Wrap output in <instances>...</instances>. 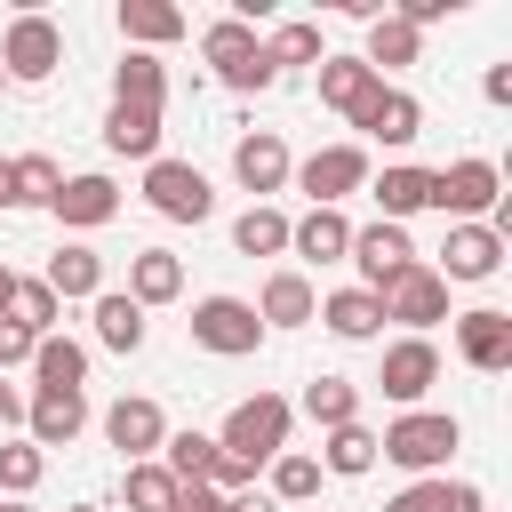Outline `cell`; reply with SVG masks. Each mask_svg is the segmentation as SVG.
<instances>
[{
	"instance_id": "6da1fadb",
	"label": "cell",
	"mask_w": 512,
	"mask_h": 512,
	"mask_svg": "<svg viewBox=\"0 0 512 512\" xmlns=\"http://www.w3.org/2000/svg\"><path fill=\"white\" fill-rule=\"evenodd\" d=\"M456 440H464L456 416H440V408H408V416H392V424L376 432V456L400 464V472H416V480H432V472L456 456Z\"/></svg>"
},
{
	"instance_id": "7a4b0ae2",
	"label": "cell",
	"mask_w": 512,
	"mask_h": 512,
	"mask_svg": "<svg viewBox=\"0 0 512 512\" xmlns=\"http://www.w3.org/2000/svg\"><path fill=\"white\" fill-rule=\"evenodd\" d=\"M288 424H296V408H288L280 392H256V400H240V408L224 416V432H216V448H224V456H240V464L256 472V464H272V456H288Z\"/></svg>"
},
{
	"instance_id": "3957f363",
	"label": "cell",
	"mask_w": 512,
	"mask_h": 512,
	"mask_svg": "<svg viewBox=\"0 0 512 512\" xmlns=\"http://www.w3.org/2000/svg\"><path fill=\"white\" fill-rule=\"evenodd\" d=\"M200 56L216 64V80L224 88H240V96H256V88H272L280 72L264 64V40H256V24H240V16H216L208 32H200Z\"/></svg>"
},
{
	"instance_id": "277c9868",
	"label": "cell",
	"mask_w": 512,
	"mask_h": 512,
	"mask_svg": "<svg viewBox=\"0 0 512 512\" xmlns=\"http://www.w3.org/2000/svg\"><path fill=\"white\" fill-rule=\"evenodd\" d=\"M432 208L440 216H456V224H488L496 208H504V176H496V160H448V168H432Z\"/></svg>"
},
{
	"instance_id": "5b68a950",
	"label": "cell",
	"mask_w": 512,
	"mask_h": 512,
	"mask_svg": "<svg viewBox=\"0 0 512 512\" xmlns=\"http://www.w3.org/2000/svg\"><path fill=\"white\" fill-rule=\"evenodd\" d=\"M192 344L216 352V360H248V352L264 344V320H256L248 296H200V304H192Z\"/></svg>"
},
{
	"instance_id": "8992f818",
	"label": "cell",
	"mask_w": 512,
	"mask_h": 512,
	"mask_svg": "<svg viewBox=\"0 0 512 512\" xmlns=\"http://www.w3.org/2000/svg\"><path fill=\"white\" fill-rule=\"evenodd\" d=\"M144 200L168 224H208L216 216V192H208V176L192 160H144Z\"/></svg>"
},
{
	"instance_id": "52a82bcc",
	"label": "cell",
	"mask_w": 512,
	"mask_h": 512,
	"mask_svg": "<svg viewBox=\"0 0 512 512\" xmlns=\"http://www.w3.org/2000/svg\"><path fill=\"white\" fill-rule=\"evenodd\" d=\"M376 304H384V320H400L408 336H424L432 320H448V280H440V272L416 256L408 272H392V280L376 288Z\"/></svg>"
},
{
	"instance_id": "ba28073f",
	"label": "cell",
	"mask_w": 512,
	"mask_h": 512,
	"mask_svg": "<svg viewBox=\"0 0 512 512\" xmlns=\"http://www.w3.org/2000/svg\"><path fill=\"white\" fill-rule=\"evenodd\" d=\"M56 64H64V32H56V16H40V8H24V16L8 24V40H0V72L32 88V80H48Z\"/></svg>"
},
{
	"instance_id": "9c48e42d",
	"label": "cell",
	"mask_w": 512,
	"mask_h": 512,
	"mask_svg": "<svg viewBox=\"0 0 512 512\" xmlns=\"http://www.w3.org/2000/svg\"><path fill=\"white\" fill-rule=\"evenodd\" d=\"M432 384H440V344H432V336H400V344H384V368H376V392H384V400L416 408Z\"/></svg>"
},
{
	"instance_id": "30bf717a",
	"label": "cell",
	"mask_w": 512,
	"mask_h": 512,
	"mask_svg": "<svg viewBox=\"0 0 512 512\" xmlns=\"http://www.w3.org/2000/svg\"><path fill=\"white\" fill-rule=\"evenodd\" d=\"M296 184H304L312 208H336L344 192H368V152H360V144H320V152L296 168Z\"/></svg>"
},
{
	"instance_id": "8fae6325",
	"label": "cell",
	"mask_w": 512,
	"mask_h": 512,
	"mask_svg": "<svg viewBox=\"0 0 512 512\" xmlns=\"http://www.w3.org/2000/svg\"><path fill=\"white\" fill-rule=\"evenodd\" d=\"M104 440H112L128 464H152V456H160V440H168V416H160V400H144V392H120V400L104 408Z\"/></svg>"
},
{
	"instance_id": "7c38bea8",
	"label": "cell",
	"mask_w": 512,
	"mask_h": 512,
	"mask_svg": "<svg viewBox=\"0 0 512 512\" xmlns=\"http://www.w3.org/2000/svg\"><path fill=\"white\" fill-rule=\"evenodd\" d=\"M352 128H360L368 144H392V152H400V144H416V136H424V104H416L408 88L376 80V96H368V104L352 112Z\"/></svg>"
},
{
	"instance_id": "4fadbf2b",
	"label": "cell",
	"mask_w": 512,
	"mask_h": 512,
	"mask_svg": "<svg viewBox=\"0 0 512 512\" xmlns=\"http://www.w3.org/2000/svg\"><path fill=\"white\" fill-rule=\"evenodd\" d=\"M344 256L360 264V288H368V296H376L392 272H408V264H416L408 224H384V216H376V224H352V248H344Z\"/></svg>"
},
{
	"instance_id": "5bb4252c",
	"label": "cell",
	"mask_w": 512,
	"mask_h": 512,
	"mask_svg": "<svg viewBox=\"0 0 512 512\" xmlns=\"http://www.w3.org/2000/svg\"><path fill=\"white\" fill-rule=\"evenodd\" d=\"M496 264H504V232L496 224H448V240H440V280H496Z\"/></svg>"
},
{
	"instance_id": "9a60e30c",
	"label": "cell",
	"mask_w": 512,
	"mask_h": 512,
	"mask_svg": "<svg viewBox=\"0 0 512 512\" xmlns=\"http://www.w3.org/2000/svg\"><path fill=\"white\" fill-rule=\"evenodd\" d=\"M456 352H464V368L504 376V368H512V312H496V304L464 312V320H456Z\"/></svg>"
},
{
	"instance_id": "2e32d148",
	"label": "cell",
	"mask_w": 512,
	"mask_h": 512,
	"mask_svg": "<svg viewBox=\"0 0 512 512\" xmlns=\"http://www.w3.org/2000/svg\"><path fill=\"white\" fill-rule=\"evenodd\" d=\"M88 424V392H32L24 400V440L48 456V448H72Z\"/></svg>"
},
{
	"instance_id": "e0dca14e",
	"label": "cell",
	"mask_w": 512,
	"mask_h": 512,
	"mask_svg": "<svg viewBox=\"0 0 512 512\" xmlns=\"http://www.w3.org/2000/svg\"><path fill=\"white\" fill-rule=\"evenodd\" d=\"M48 208H56V224L96 232V224H112V216H120V184H112V176H64V192H56Z\"/></svg>"
},
{
	"instance_id": "ac0fdd59",
	"label": "cell",
	"mask_w": 512,
	"mask_h": 512,
	"mask_svg": "<svg viewBox=\"0 0 512 512\" xmlns=\"http://www.w3.org/2000/svg\"><path fill=\"white\" fill-rule=\"evenodd\" d=\"M232 176H240V192H280L288 184V144L272 128H248L232 144Z\"/></svg>"
},
{
	"instance_id": "d6986e66",
	"label": "cell",
	"mask_w": 512,
	"mask_h": 512,
	"mask_svg": "<svg viewBox=\"0 0 512 512\" xmlns=\"http://www.w3.org/2000/svg\"><path fill=\"white\" fill-rule=\"evenodd\" d=\"M40 280H48V296H56V304H72V296H88V304H96V296H104V256H96L88 240H64V248L48 256V272H40Z\"/></svg>"
},
{
	"instance_id": "ffe728a7",
	"label": "cell",
	"mask_w": 512,
	"mask_h": 512,
	"mask_svg": "<svg viewBox=\"0 0 512 512\" xmlns=\"http://www.w3.org/2000/svg\"><path fill=\"white\" fill-rule=\"evenodd\" d=\"M136 312H152V304H176L184 296V264L168 256V248H136L128 256V288H120Z\"/></svg>"
},
{
	"instance_id": "44dd1931",
	"label": "cell",
	"mask_w": 512,
	"mask_h": 512,
	"mask_svg": "<svg viewBox=\"0 0 512 512\" xmlns=\"http://www.w3.org/2000/svg\"><path fill=\"white\" fill-rule=\"evenodd\" d=\"M288 248H296L304 264H336V256L352 248V224H344V208H304V216L288 224Z\"/></svg>"
},
{
	"instance_id": "7402d4cb",
	"label": "cell",
	"mask_w": 512,
	"mask_h": 512,
	"mask_svg": "<svg viewBox=\"0 0 512 512\" xmlns=\"http://www.w3.org/2000/svg\"><path fill=\"white\" fill-rule=\"evenodd\" d=\"M384 512H488V496L472 488V480H448V472H432V480H408Z\"/></svg>"
},
{
	"instance_id": "603a6c76",
	"label": "cell",
	"mask_w": 512,
	"mask_h": 512,
	"mask_svg": "<svg viewBox=\"0 0 512 512\" xmlns=\"http://www.w3.org/2000/svg\"><path fill=\"white\" fill-rule=\"evenodd\" d=\"M120 40L152 56V48L184 40V8H168V0H120Z\"/></svg>"
},
{
	"instance_id": "cb8c5ba5",
	"label": "cell",
	"mask_w": 512,
	"mask_h": 512,
	"mask_svg": "<svg viewBox=\"0 0 512 512\" xmlns=\"http://www.w3.org/2000/svg\"><path fill=\"white\" fill-rule=\"evenodd\" d=\"M104 144L120 160H160V112L152 104H112L104 112Z\"/></svg>"
},
{
	"instance_id": "d4e9b609",
	"label": "cell",
	"mask_w": 512,
	"mask_h": 512,
	"mask_svg": "<svg viewBox=\"0 0 512 512\" xmlns=\"http://www.w3.org/2000/svg\"><path fill=\"white\" fill-rule=\"evenodd\" d=\"M368 192H376V208H384V224H400V216H416V208H432V168H416V160H400V168H384V176H368Z\"/></svg>"
},
{
	"instance_id": "484cf974",
	"label": "cell",
	"mask_w": 512,
	"mask_h": 512,
	"mask_svg": "<svg viewBox=\"0 0 512 512\" xmlns=\"http://www.w3.org/2000/svg\"><path fill=\"white\" fill-rule=\"evenodd\" d=\"M312 312H320V296H312L304 272H272L264 296H256V320H264V328H304Z\"/></svg>"
},
{
	"instance_id": "4316f807",
	"label": "cell",
	"mask_w": 512,
	"mask_h": 512,
	"mask_svg": "<svg viewBox=\"0 0 512 512\" xmlns=\"http://www.w3.org/2000/svg\"><path fill=\"white\" fill-rule=\"evenodd\" d=\"M312 320H328V336H344V344H368V336L384 328V304H376L368 288H336V296H320Z\"/></svg>"
},
{
	"instance_id": "83f0119b",
	"label": "cell",
	"mask_w": 512,
	"mask_h": 512,
	"mask_svg": "<svg viewBox=\"0 0 512 512\" xmlns=\"http://www.w3.org/2000/svg\"><path fill=\"white\" fill-rule=\"evenodd\" d=\"M368 96H376V72H368L360 56H320V104H328V112L352 120Z\"/></svg>"
},
{
	"instance_id": "f1b7e54d",
	"label": "cell",
	"mask_w": 512,
	"mask_h": 512,
	"mask_svg": "<svg viewBox=\"0 0 512 512\" xmlns=\"http://www.w3.org/2000/svg\"><path fill=\"white\" fill-rule=\"evenodd\" d=\"M32 376H40L32 392H80V384H88V352H80L72 336H40V344H32Z\"/></svg>"
},
{
	"instance_id": "f546056e",
	"label": "cell",
	"mask_w": 512,
	"mask_h": 512,
	"mask_svg": "<svg viewBox=\"0 0 512 512\" xmlns=\"http://www.w3.org/2000/svg\"><path fill=\"white\" fill-rule=\"evenodd\" d=\"M416 48H424V32H408V24H400V16L384 8V16L368 24V48H360V64H368V72L384 80V72H400V64H416Z\"/></svg>"
},
{
	"instance_id": "4dcf8cb0",
	"label": "cell",
	"mask_w": 512,
	"mask_h": 512,
	"mask_svg": "<svg viewBox=\"0 0 512 512\" xmlns=\"http://www.w3.org/2000/svg\"><path fill=\"white\" fill-rule=\"evenodd\" d=\"M160 96H168V64L144 56V48H128V56L112 64V104H152V112H160Z\"/></svg>"
},
{
	"instance_id": "1f68e13d",
	"label": "cell",
	"mask_w": 512,
	"mask_h": 512,
	"mask_svg": "<svg viewBox=\"0 0 512 512\" xmlns=\"http://www.w3.org/2000/svg\"><path fill=\"white\" fill-rule=\"evenodd\" d=\"M304 416H312L320 432L360 424V384H352V376H312V384H304Z\"/></svg>"
},
{
	"instance_id": "d6a6232c",
	"label": "cell",
	"mask_w": 512,
	"mask_h": 512,
	"mask_svg": "<svg viewBox=\"0 0 512 512\" xmlns=\"http://www.w3.org/2000/svg\"><path fill=\"white\" fill-rule=\"evenodd\" d=\"M96 344H104V352H136V344H144V312H136L120 288L96 296Z\"/></svg>"
},
{
	"instance_id": "836d02e7",
	"label": "cell",
	"mask_w": 512,
	"mask_h": 512,
	"mask_svg": "<svg viewBox=\"0 0 512 512\" xmlns=\"http://www.w3.org/2000/svg\"><path fill=\"white\" fill-rule=\"evenodd\" d=\"M328 48H320V24H304V16H288V24H272V40H264V64L272 72H288V64H320Z\"/></svg>"
},
{
	"instance_id": "e575fe53",
	"label": "cell",
	"mask_w": 512,
	"mask_h": 512,
	"mask_svg": "<svg viewBox=\"0 0 512 512\" xmlns=\"http://www.w3.org/2000/svg\"><path fill=\"white\" fill-rule=\"evenodd\" d=\"M232 248H240V256H288V216L256 200V208L232 224Z\"/></svg>"
},
{
	"instance_id": "d590c367",
	"label": "cell",
	"mask_w": 512,
	"mask_h": 512,
	"mask_svg": "<svg viewBox=\"0 0 512 512\" xmlns=\"http://www.w3.org/2000/svg\"><path fill=\"white\" fill-rule=\"evenodd\" d=\"M320 472H344V480L376 472V432H368V424H336V432H328V456H320Z\"/></svg>"
},
{
	"instance_id": "8d00e7d4",
	"label": "cell",
	"mask_w": 512,
	"mask_h": 512,
	"mask_svg": "<svg viewBox=\"0 0 512 512\" xmlns=\"http://www.w3.org/2000/svg\"><path fill=\"white\" fill-rule=\"evenodd\" d=\"M8 320H16L24 336H56V296H48V280H16V288H8Z\"/></svg>"
},
{
	"instance_id": "74e56055",
	"label": "cell",
	"mask_w": 512,
	"mask_h": 512,
	"mask_svg": "<svg viewBox=\"0 0 512 512\" xmlns=\"http://www.w3.org/2000/svg\"><path fill=\"white\" fill-rule=\"evenodd\" d=\"M56 192H64V168H56L48 152H24V160H16V208H48Z\"/></svg>"
},
{
	"instance_id": "f35d334b",
	"label": "cell",
	"mask_w": 512,
	"mask_h": 512,
	"mask_svg": "<svg viewBox=\"0 0 512 512\" xmlns=\"http://www.w3.org/2000/svg\"><path fill=\"white\" fill-rule=\"evenodd\" d=\"M320 496V456H272V504H312Z\"/></svg>"
},
{
	"instance_id": "ab89813d",
	"label": "cell",
	"mask_w": 512,
	"mask_h": 512,
	"mask_svg": "<svg viewBox=\"0 0 512 512\" xmlns=\"http://www.w3.org/2000/svg\"><path fill=\"white\" fill-rule=\"evenodd\" d=\"M40 472H48V456L32 440H0V496H32Z\"/></svg>"
},
{
	"instance_id": "60d3db41",
	"label": "cell",
	"mask_w": 512,
	"mask_h": 512,
	"mask_svg": "<svg viewBox=\"0 0 512 512\" xmlns=\"http://www.w3.org/2000/svg\"><path fill=\"white\" fill-rule=\"evenodd\" d=\"M176 504V480H168V464L152 456V464H128V512H168Z\"/></svg>"
},
{
	"instance_id": "b9f144b4",
	"label": "cell",
	"mask_w": 512,
	"mask_h": 512,
	"mask_svg": "<svg viewBox=\"0 0 512 512\" xmlns=\"http://www.w3.org/2000/svg\"><path fill=\"white\" fill-rule=\"evenodd\" d=\"M32 344H40V336H24V328H16L8 312H0V368H16V360H32Z\"/></svg>"
},
{
	"instance_id": "7bdbcfd3",
	"label": "cell",
	"mask_w": 512,
	"mask_h": 512,
	"mask_svg": "<svg viewBox=\"0 0 512 512\" xmlns=\"http://www.w3.org/2000/svg\"><path fill=\"white\" fill-rule=\"evenodd\" d=\"M168 512H224V496L200 480V488H176V504H168Z\"/></svg>"
},
{
	"instance_id": "ee69618b",
	"label": "cell",
	"mask_w": 512,
	"mask_h": 512,
	"mask_svg": "<svg viewBox=\"0 0 512 512\" xmlns=\"http://www.w3.org/2000/svg\"><path fill=\"white\" fill-rule=\"evenodd\" d=\"M480 96H488V104H512V64H496V72L480 80Z\"/></svg>"
},
{
	"instance_id": "f6af8a7d",
	"label": "cell",
	"mask_w": 512,
	"mask_h": 512,
	"mask_svg": "<svg viewBox=\"0 0 512 512\" xmlns=\"http://www.w3.org/2000/svg\"><path fill=\"white\" fill-rule=\"evenodd\" d=\"M0 424H24V392L16 384H0Z\"/></svg>"
},
{
	"instance_id": "bcb514c9",
	"label": "cell",
	"mask_w": 512,
	"mask_h": 512,
	"mask_svg": "<svg viewBox=\"0 0 512 512\" xmlns=\"http://www.w3.org/2000/svg\"><path fill=\"white\" fill-rule=\"evenodd\" d=\"M224 512H280V504H272V496H256V488H248V496H224Z\"/></svg>"
},
{
	"instance_id": "7dc6e473",
	"label": "cell",
	"mask_w": 512,
	"mask_h": 512,
	"mask_svg": "<svg viewBox=\"0 0 512 512\" xmlns=\"http://www.w3.org/2000/svg\"><path fill=\"white\" fill-rule=\"evenodd\" d=\"M0 208H16V160H0Z\"/></svg>"
},
{
	"instance_id": "c3c4849f",
	"label": "cell",
	"mask_w": 512,
	"mask_h": 512,
	"mask_svg": "<svg viewBox=\"0 0 512 512\" xmlns=\"http://www.w3.org/2000/svg\"><path fill=\"white\" fill-rule=\"evenodd\" d=\"M8 288H16V272H8V264H0V312H8Z\"/></svg>"
},
{
	"instance_id": "681fc988",
	"label": "cell",
	"mask_w": 512,
	"mask_h": 512,
	"mask_svg": "<svg viewBox=\"0 0 512 512\" xmlns=\"http://www.w3.org/2000/svg\"><path fill=\"white\" fill-rule=\"evenodd\" d=\"M0 512H32V504H24V496H8V504H0Z\"/></svg>"
},
{
	"instance_id": "f907efd6",
	"label": "cell",
	"mask_w": 512,
	"mask_h": 512,
	"mask_svg": "<svg viewBox=\"0 0 512 512\" xmlns=\"http://www.w3.org/2000/svg\"><path fill=\"white\" fill-rule=\"evenodd\" d=\"M72 512H96V504H72Z\"/></svg>"
},
{
	"instance_id": "816d5d0a",
	"label": "cell",
	"mask_w": 512,
	"mask_h": 512,
	"mask_svg": "<svg viewBox=\"0 0 512 512\" xmlns=\"http://www.w3.org/2000/svg\"><path fill=\"white\" fill-rule=\"evenodd\" d=\"M0 88H8V72H0Z\"/></svg>"
}]
</instances>
